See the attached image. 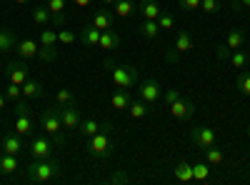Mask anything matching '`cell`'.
I'll use <instances>...</instances> for the list:
<instances>
[{
  "instance_id": "cell-1",
  "label": "cell",
  "mask_w": 250,
  "mask_h": 185,
  "mask_svg": "<svg viewBox=\"0 0 250 185\" xmlns=\"http://www.w3.org/2000/svg\"><path fill=\"white\" fill-rule=\"evenodd\" d=\"M62 175V165L60 160L55 158H43V160H35L25 165V180L28 183H53Z\"/></svg>"
},
{
  "instance_id": "cell-2",
  "label": "cell",
  "mask_w": 250,
  "mask_h": 185,
  "mask_svg": "<svg viewBox=\"0 0 250 185\" xmlns=\"http://www.w3.org/2000/svg\"><path fill=\"white\" fill-rule=\"evenodd\" d=\"M105 68L110 70V83L115 88H133L140 80V73L133 65H118V63H113L110 58H105Z\"/></svg>"
},
{
  "instance_id": "cell-3",
  "label": "cell",
  "mask_w": 250,
  "mask_h": 185,
  "mask_svg": "<svg viewBox=\"0 0 250 185\" xmlns=\"http://www.w3.org/2000/svg\"><path fill=\"white\" fill-rule=\"evenodd\" d=\"M40 125H43L45 135L55 143L62 145V123H60V105H48L40 113Z\"/></svg>"
},
{
  "instance_id": "cell-4",
  "label": "cell",
  "mask_w": 250,
  "mask_h": 185,
  "mask_svg": "<svg viewBox=\"0 0 250 185\" xmlns=\"http://www.w3.org/2000/svg\"><path fill=\"white\" fill-rule=\"evenodd\" d=\"M88 153L93 158H110L115 153V145H113V140H110V133L105 130H100L95 133L90 140H88Z\"/></svg>"
},
{
  "instance_id": "cell-5",
  "label": "cell",
  "mask_w": 250,
  "mask_h": 185,
  "mask_svg": "<svg viewBox=\"0 0 250 185\" xmlns=\"http://www.w3.org/2000/svg\"><path fill=\"white\" fill-rule=\"evenodd\" d=\"M55 45H58V33L50 30V28H43V33H40V53H38L43 63H53L58 58Z\"/></svg>"
},
{
  "instance_id": "cell-6",
  "label": "cell",
  "mask_w": 250,
  "mask_h": 185,
  "mask_svg": "<svg viewBox=\"0 0 250 185\" xmlns=\"http://www.w3.org/2000/svg\"><path fill=\"white\" fill-rule=\"evenodd\" d=\"M13 128H15L18 135H23V138H28V135L33 133V118H30V110H28V105H25L23 100L15 103V120H13Z\"/></svg>"
},
{
  "instance_id": "cell-7",
  "label": "cell",
  "mask_w": 250,
  "mask_h": 185,
  "mask_svg": "<svg viewBox=\"0 0 250 185\" xmlns=\"http://www.w3.org/2000/svg\"><path fill=\"white\" fill-rule=\"evenodd\" d=\"M190 140H193V145L198 150H205V148H210L218 143V133L210 128V125H198L190 130Z\"/></svg>"
},
{
  "instance_id": "cell-8",
  "label": "cell",
  "mask_w": 250,
  "mask_h": 185,
  "mask_svg": "<svg viewBox=\"0 0 250 185\" xmlns=\"http://www.w3.org/2000/svg\"><path fill=\"white\" fill-rule=\"evenodd\" d=\"M60 123H62L65 130H78V125L83 123V113H80V108L75 105V103L60 105Z\"/></svg>"
},
{
  "instance_id": "cell-9",
  "label": "cell",
  "mask_w": 250,
  "mask_h": 185,
  "mask_svg": "<svg viewBox=\"0 0 250 185\" xmlns=\"http://www.w3.org/2000/svg\"><path fill=\"white\" fill-rule=\"evenodd\" d=\"M5 73H8L10 83H18V85H23L25 80L30 78V68H28V63H25L23 58H18V60H13V63H8Z\"/></svg>"
},
{
  "instance_id": "cell-10",
  "label": "cell",
  "mask_w": 250,
  "mask_h": 185,
  "mask_svg": "<svg viewBox=\"0 0 250 185\" xmlns=\"http://www.w3.org/2000/svg\"><path fill=\"white\" fill-rule=\"evenodd\" d=\"M53 145H55V143H53L50 138H45V135H35V138L30 140V155H33L35 160L50 158V155H53Z\"/></svg>"
},
{
  "instance_id": "cell-11",
  "label": "cell",
  "mask_w": 250,
  "mask_h": 185,
  "mask_svg": "<svg viewBox=\"0 0 250 185\" xmlns=\"http://www.w3.org/2000/svg\"><path fill=\"white\" fill-rule=\"evenodd\" d=\"M138 95H140V100L148 103V105H153V103L160 100L163 88H160L158 80H145V83H140V88H138Z\"/></svg>"
},
{
  "instance_id": "cell-12",
  "label": "cell",
  "mask_w": 250,
  "mask_h": 185,
  "mask_svg": "<svg viewBox=\"0 0 250 185\" xmlns=\"http://www.w3.org/2000/svg\"><path fill=\"white\" fill-rule=\"evenodd\" d=\"M0 145H3V153H10V155H18V158L25 153V140L18 133H5V138L0 140Z\"/></svg>"
},
{
  "instance_id": "cell-13",
  "label": "cell",
  "mask_w": 250,
  "mask_h": 185,
  "mask_svg": "<svg viewBox=\"0 0 250 185\" xmlns=\"http://www.w3.org/2000/svg\"><path fill=\"white\" fill-rule=\"evenodd\" d=\"M170 113H173V118L175 120H188V118H193V113H195V103L190 100V98H178L173 105H170Z\"/></svg>"
},
{
  "instance_id": "cell-14",
  "label": "cell",
  "mask_w": 250,
  "mask_h": 185,
  "mask_svg": "<svg viewBox=\"0 0 250 185\" xmlns=\"http://www.w3.org/2000/svg\"><path fill=\"white\" fill-rule=\"evenodd\" d=\"M135 10L143 15V20H158L160 13H163V5L158 3V0H140V3L135 5Z\"/></svg>"
},
{
  "instance_id": "cell-15",
  "label": "cell",
  "mask_w": 250,
  "mask_h": 185,
  "mask_svg": "<svg viewBox=\"0 0 250 185\" xmlns=\"http://www.w3.org/2000/svg\"><path fill=\"white\" fill-rule=\"evenodd\" d=\"M45 5L53 13V23L58 28L65 25V5H68V0H45Z\"/></svg>"
},
{
  "instance_id": "cell-16",
  "label": "cell",
  "mask_w": 250,
  "mask_h": 185,
  "mask_svg": "<svg viewBox=\"0 0 250 185\" xmlns=\"http://www.w3.org/2000/svg\"><path fill=\"white\" fill-rule=\"evenodd\" d=\"M120 43H123L120 33H118L115 28H110V30H103V33H100L98 48H103V50H115V48H120Z\"/></svg>"
},
{
  "instance_id": "cell-17",
  "label": "cell",
  "mask_w": 250,
  "mask_h": 185,
  "mask_svg": "<svg viewBox=\"0 0 250 185\" xmlns=\"http://www.w3.org/2000/svg\"><path fill=\"white\" fill-rule=\"evenodd\" d=\"M130 93H128V88H115L113 93H110V105L115 108V110H128L130 108Z\"/></svg>"
},
{
  "instance_id": "cell-18",
  "label": "cell",
  "mask_w": 250,
  "mask_h": 185,
  "mask_svg": "<svg viewBox=\"0 0 250 185\" xmlns=\"http://www.w3.org/2000/svg\"><path fill=\"white\" fill-rule=\"evenodd\" d=\"M43 95H45V88H43V83H40V80L28 78L25 83H23V98H28V100H40Z\"/></svg>"
},
{
  "instance_id": "cell-19",
  "label": "cell",
  "mask_w": 250,
  "mask_h": 185,
  "mask_svg": "<svg viewBox=\"0 0 250 185\" xmlns=\"http://www.w3.org/2000/svg\"><path fill=\"white\" fill-rule=\"evenodd\" d=\"M80 43L85 45V48H98V43H100V30L90 23V25H83V30H80Z\"/></svg>"
},
{
  "instance_id": "cell-20",
  "label": "cell",
  "mask_w": 250,
  "mask_h": 185,
  "mask_svg": "<svg viewBox=\"0 0 250 185\" xmlns=\"http://www.w3.org/2000/svg\"><path fill=\"white\" fill-rule=\"evenodd\" d=\"M18 58H23V60H30V58H35L38 53H40V43H35V40H30V38H25V40H20L18 43Z\"/></svg>"
},
{
  "instance_id": "cell-21",
  "label": "cell",
  "mask_w": 250,
  "mask_h": 185,
  "mask_svg": "<svg viewBox=\"0 0 250 185\" xmlns=\"http://www.w3.org/2000/svg\"><path fill=\"white\" fill-rule=\"evenodd\" d=\"M225 48H230V50H240V48H245V30L243 28H233L230 33L225 35V43H223Z\"/></svg>"
},
{
  "instance_id": "cell-22",
  "label": "cell",
  "mask_w": 250,
  "mask_h": 185,
  "mask_svg": "<svg viewBox=\"0 0 250 185\" xmlns=\"http://www.w3.org/2000/svg\"><path fill=\"white\" fill-rule=\"evenodd\" d=\"M18 168H20V158L3 153V158H0V175H13Z\"/></svg>"
},
{
  "instance_id": "cell-23",
  "label": "cell",
  "mask_w": 250,
  "mask_h": 185,
  "mask_svg": "<svg viewBox=\"0 0 250 185\" xmlns=\"http://www.w3.org/2000/svg\"><path fill=\"white\" fill-rule=\"evenodd\" d=\"M30 18H33V23H35L38 28H45L48 23H53V13L48 10V5H40V8H33Z\"/></svg>"
},
{
  "instance_id": "cell-24",
  "label": "cell",
  "mask_w": 250,
  "mask_h": 185,
  "mask_svg": "<svg viewBox=\"0 0 250 185\" xmlns=\"http://www.w3.org/2000/svg\"><path fill=\"white\" fill-rule=\"evenodd\" d=\"M78 133L85 138V140H90L95 133H100V120H95V118H85V120H83L80 125H78Z\"/></svg>"
},
{
  "instance_id": "cell-25",
  "label": "cell",
  "mask_w": 250,
  "mask_h": 185,
  "mask_svg": "<svg viewBox=\"0 0 250 185\" xmlns=\"http://www.w3.org/2000/svg\"><path fill=\"white\" fill-rule=\"evenodd\" d=\"M138 33L145 38V40H155L160 35V25L158 20H143V23L138 25Z\"/></svg>"
},
{
  "instance_id": "cell-26",
  "label": "cell",
  "mask_w": 250,
  "mask_h": 185,
  "mask_svg": "<svg viewBox=\"0 0 250 185\" xmlns=\"http://www.w3.org/2000/svg\"><path fill=\"white\" fill-rule=\"evenodd\" d=\"M93 25H95L100 33H103V30H110V28H115V25H113V15L108 13V8H105V10H98V13L93 15Z\"/></svg>"
},
{
  "instance_id": "cell-27",
  "label": "cell",
  "mask_w": 250,
  "mask_h": 185,
  "mask_svg": "<svg viewBox=\"0 0 250 185\" xmlns=\"http://www.w3.org/2000/svg\"><path fill=\"white\" fill-rule=\"evenodd\" d=\"M173 48H175L178 53L193 50V38H190V33H188V30H178V35H175V40H173Z\"/></svg>"
},
{
  "instance_id": "cell-28",
  "label": "cell",
  "mask_w": 250,
  "mask_h": 185,
  "mask_svg": "<svg viewBox=\"0 0 250 185\" xmlns=\"http://www.w3.org/2000/svg\"><path fill=\"white\" fill-rule=\"evenodd\" d=\"M173 175H175V180H180V183H190V180H193V165H190V163H185V160H180L178 165L173 168Z\"/></svg>"
},
{
  "instance_id": "cell-29",
  "label": "cell",
  "mask_w": 250,
  "mask_h": 185,
  "mask_svg": "<svg viewBox=\"0 0 250 185\" xmlns=\"http://www.w3.org/2000/svg\"><path fill=\"white\" fill-rule=\"evenodd\" d=\"M128 113H130V118L140 120V118H145V115L150 113V108H148V103H145V100H130V108H128Z\"/></svg>"
},
{
  "instance_id": "cell-30",
  "label": "cell",
  "mask_w": 250,
  "mask_h": 185,
  "mask_svg": "<svg viewBox=\"0 0 250 185\" xmlns=\"http://www.w3.org/2000/svg\"><path fill=\"white\" fill-rule=\"evenodd\" d=\"M15 48H18L15 35L8 33V30H0V53H10V50H15Z\"/></svg>"
},
{
  "instance_id": "cell-31",
  "label": "cell",
  "mask_w": 250,
  "mask_h": 185,
  "mask_svg": "<svg viewBox=\"0 0 250 185\" xmlns=\"http://www.w3.org/2000/svg\"><path fill=\"white\" fill-rule=\"evenodd\" d=\"M113 10H115L118 18H128V15L135 13V3L133 0H118V3L113 5Z\"/></svg>"
},
{
  "instance_id": "cell-32",
  "label": "cell",
  "mask_w": 250,
  "mask_h": 185,
  "mask_svg": "<svg viewBox=\"0 0 250 185\" xmlns=\"http://www.w3.org/2000/svg\"><path fill=\"white\" fill-rule=\"evenodd\" d=\"M228 60H230V65H233V68H238V70L248 68V53H245V50H230Z\"/></svg>"
},
{
  "instance_id": "cell-33",
  "label": "cell",
  "mask_w": 250,
  "mask_h": 185,
  "mask_svg": "<svg viewBox=\"0 0 250 185\" xmlns=\"http://www.w3.org/2000/svg\"><path fill=\"white\" fill-rule=\"evenodd\" d=\"M208 178H210V165L203 160V163H195L193 165V180H198V183H205Z\"/></svg>"
},
{
  "instance_id": "cell-34",
  "label": "cell",
  "mask_w": 250,
  "mask_h": 185,
  "mask_svg": "<svg viewBox=\"0 0 250 185\" xmlns=\"http://www.w3.org/2000/svg\"><path fill=\"white\" fill-rule=\"evenodd\" d=\"M203 153H205V163H208V165H220V163H223V150L215 148V145L205 148Z\"/></svg>"
},
{
  "instance_id": "cell-35",
  "label": "cell",
  "mask_w": 250,
  "mask_h": 185,
  "mask_svg": "<svg viewBox=\"0 0 250 185\" xmlns=\"http://www.w3.org/2000/svg\"><path fill=\"white\" fill-rule=\"evenodd\" d=\"M55 103H58V105H70V103H75V95L68 88H60L55 93Z\"/></svg>"
},
{
  "instance_id": "cell-36",
  "label": "cell",
  "mask_w": 250,
  "mask_h": 185,
  "mask_svg": "<svg viewBox=\"0 0 250 185\" xmlns=\"http://www.w3.org/2000/svg\"><path fill=\"white\" fill-rule=\"evenodd\" d=\"M5 98L8 100H20V98H23V85H18V83H10V80H8V88H5Z\"/></svg>"
},
{
  "instance_id": "cell-37",
  "label": "cell",
  "mask_w": 250,
  "mask_h": 185,
  "mask_svg": "<svg viewBox=\"0 0 250 185\" xmlns=\"http://www.w3.org/2000/svg\"><path fill=\"white\" fill-rule=\"evenodd\" d=\"M235 88H238L240 93L250 95V70H245V73H240V75H238V80H235Z\"/></svg>"
},
{
  "instance_id": "cell-38",
  "label": "cell",
  "mask_w": 250,
  "mask_h": 185,
  "mask_svg": "<svg viewBox=\"0 0 250 185\" xmlns=\"http://www.w3.org/2000/svg\"><path fill=\"white\" fill-rule=\"evenodd\" d=\"M158 25H160V30H165V33H168V30H173L175 28V18L170 15V13H160V18H158Z\"/></svg>"
},
{
  "instance_id": "cell-39",
  "label": "cell",
  "mask_w": 250,
  "mask_h": 185,
  "mask_svg": "<svg viewBox=\"0 0 250 185\" xmlns=\"http://www.w3.org/2000/svg\"><path fill=\"white\" fill-rule=\"evenodd\" d=\"M78 40V35L70 30V28H62V30H58V43H62V45H73Z\"/></svg>"
},
{
  "instance_id": "cell-40",
  "label": "cell",
  "mask_w": 250,
  "mask_h": 185,
  "mask_svg": "<svg viewBox=\"0 0 250 185\" xmlns=\"http://www.w3.org/2000/svg\"><path fill=\"white\" fill-rule=\"evenodd\" d=\"M200 8L210 15H218L220 13V0H200Z\"/></svg>"
},
{
  "instance_id": "cell-41",
  "label": "cell",
  "mask_w": 250,
  "mask_h": 185,
  "mask_svg": "<svg viewBox=\"0 0 250 185\" xmlns=\"http://www.w3.org/2000/svg\"><path fill=\"white\" fill-rule=\"evenodd\" d=\"M178 60H180V53L173 48V45H168L165 48V63H170V65H178Z\"/></svg>"
},
{
  "instance_id": "cell-42",
  "label": "cell",
  "mask_w": 250,
  "mask_h": 185,
  "mask_svg": "<svg viewBox=\"0 0 250 185\" xmlns=\"http://www.w3.org/2000/svg\"><path fill=\"white\" fill-rule=\"evenodd\" d=\"M180 95H183V93H180L178 88H168V90H165V105L170 108V105H173V103H175Z\"/></svg>"
},
{
  "instance_id": "cell-43",
  "label": "cell",
  "mask_w": 250,
  "mask_h": 185,
  "mask_svg": "<svg viewBox=\"0 0 250 185\" xmlns=\"http://www.w3.org/2000/svg\"><path fill=\"white\" fill-rule=\"evenodd\" d=\"M178 5H180L183 10H188V13H193V10L200 8V0H178Z\"/></svg>"
},
{
  "instance_id": "cell-44",
  "label": "cell",
  "mask_w": 250,
  "mask_h": 185,
  "mask_svg": "<svg viewBox=\"0 0 250 185\" xmlns=\"http://www.w3.org/2000/svg\"><path fill=\"white\" fill-rule=\"evenodd\" d=\"M128 180H130V178H128V173H120V170H118V173H113V175L108 178V183H128Z\"/></svg>"
},
{
  "instance_id": "cell-45",
  "label": "cell",
  "mask_w": 250,
  "mask_h": 185,
  "mask_svg": "<svg viewBox=\"0 0 250 185\" xmlns=\"http://www.w3.org/2000/svg\"><path fill=\"white\" fill-rule=\"evenodd\" d=\"M73 3H75L78 8H90V3H93V0H73Z\"/></svg>"
},
{
  "instance_id": "cell-46",
  "label": "cell",
  "mask_w": 250,
  "mask_h": 185,
  "mask_svg": "<svg viewBox=\"0 0 250 185\" xmlns=\"http://www.w3.org/2000/svg\"><path fill=\"white\" fill-rule=\"evenodd\" d=\"M225 3H228V5H230L233 10H240V0H225Z\"/></svg>"
},
{
  "instance_id": "cell-47",
  "label": "cell",
  "mask_w": 250,
  "mask_h": 185,
  "mask_svg": "<svg viewBox=\"0 0 250 185\" xmlns=\"http://www.w3.org/2000/svg\"><path fill=\"white\" fill-rule=\"evenodd\" d=\"M5 100H8V98H5V93H0V110L5 108Z\"/></svg>"
},
{
  "instance_id": "cell-48",
  "label": "cell",
  "mask_w": 250,
  "mask_h": 185,
  "mask_svg": "<svg viewBox=\"0 0 250 185\" xmlns=\"http://www.w3.org/2000/svg\"><path fill=\"white\" fill-rule=\"evenodd\" d=\"M118 3V0H103V5H105V8H113Z\"/></svg>"
},
{
  "instance_id": "cell-49",
  "label": "cell",
  "mask_w": 250,
  "mask_h": 185,
  "mask_svg": "<svg viewBox=\"0 0 250 185\" xmlns=\"http://www.w3.org/2000/svg\"><path fill=\"white\" fill-rule=\"evenodd\" d=\"M30 0H13V5H28Z\"/></svg>"
},
{
  "instance_id": "cell-50",
  "label": "cell",
  "mask_w": 250,
  "mask_h": 185,
  "mask_svg": "<svg viewBox=\"0 0 250 185\" xmlns=\"http://www.w3.org/2000/svg\"><path fill=\"white\" fill-rule=\"evenodd\" d=\"M243 8H245V10L250 8V0H240V10H243Z\"/></svg>"
},
{
  "instance_id": "cell-51",
  "label": "cell",
  "mask_w": 250,
  "mask_h": 185,
  "mask_svg": "<svg viewBox=\"0 0 250 185\" xmlns=\"http://www.w3.org/2000/svg\"><path fill=\"white\" fill-rule=\"evenodd\" d=\"M0 158H3V145H0Z\"/></svg>"
},
{
  "instance_id": "cell-52",
  "label": "cell",
  "mask_w": 250,
  "mask_h": 185,
  "mask_svg": "<svg viewBox=\"0 0 250 185\" xmlns=\"http://www.w3.org/2000/svg\"><path fill=\"white\" fill-rule=\"evenodd\" d=\"M248 140H250V125H248Z\"/></svg>"
}]
</instances>
